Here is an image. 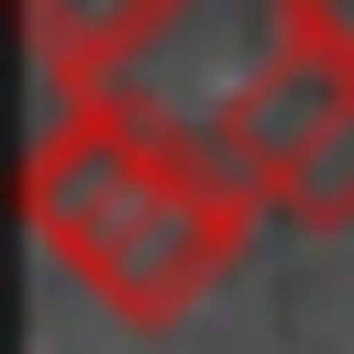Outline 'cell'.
<instances>
[{
	"label": "cell",
	"instance_id": "obj_1",
	"mask_svg": "<svg viewBox=\"0 0 354 354\" xmlns=\"http://www.w3.org/2000/svg\"><path fill=\"white\" fill-rule=\"evenodd\" d=\"M22 221L122 332H166L243 266L254 199L88 88L44 122V144L22 166Z\"/></svg>",
	"mask_w": 354,
	"mask_h": 354
},
{
	"label": "cell",
	"instance_id": "obj_6",
	"mask_svg": "<svg viewBox=\"0 0 354 354\" xmlns=\"http://www.w3.org/2000/svg\"><path fill=\"white\" fill-rule=\"evenodd\" d=\"M299 33H310L343 77H354V0H299Z\"/></svg>",
	"mask_w": 354,
	"mask_h": 354
},
{
	"label": "cell",
	"instance_id": "obj_4",
	"mask_svg": "<svg viewBox=\"0 0 354 354\" xmlns=\"http://www.w3.org/2000/svg\"><path fill=\"white\" fill-rule=\"evenodd\" d=\"M166 0H22V33H33V66L55 100H88L155 22Z\"/></svg>",
	"mask_w": 354,
	"mask_h": 354
},
{
	"label": "cell",
	"instance_id": "obj_2",
	"mask_svg": "<svg viewBox=\"0 0 354 354\" xmlns=\"http://www.w3.org/2000/svg\"><path fill=\"white\" fill-rule=\"evenodd\" d=\"M288 44H299V0H166V11L144 22V44L100 77V100H111L122 122H144L155 144H177V155L210 166V144L232 133L243 88H254ZM210 177H221V166H210Z\"/></svg>",
	"mask_w": 354,
	"mask_h": 354
},
{
	"label": "cell",
	"instance_id": "obj_5",
	"mask_svg": "<svg viewBox=\"0 0 354 354\" xmlns=\"http://www.w3.org/2000/svg\"><path fill=\"white\" fill-rule=\"evenodd\" d=\"M277 210H288L299 232H343V221H354V88H343V111L310 133V155L288 166Z\"/></svg>",
	"mask_w": 354,
	"mask_h": 354
},
{
	"label": "cell",
	"instance_id": "obj_3",
	"mask_svg": "<svg viewBox=\"0 0 354 354\" xmlns=\"http://www.w3.org/2000/svg\"><path fill=\"white\" fill-rule=\"evenodd\" d=\"M343 88H354V77H343V66H332V55L299 33V44H288V55H277V66L243 88V111H232V133L210 144V166H221V177H232L254 210H277L288 166H299V155H310V133L343 111Z\"/></svg>",
	"mask_w": 354,
	"mask_h": 354
}]
</instances>
